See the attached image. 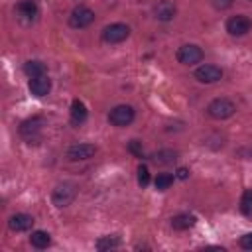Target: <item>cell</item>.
Listing matches in <instances>:
<instances>
[{"instance_id":"11","label":"cell","mask_w":252,"mask_h":252,"mask_svg":"<svg viewBox=\"0 0 252 252\" xmlns=\"http://www.w3.org/2000/svg\"><path fill=\"white\" fill-rule=\"evenodd\" d=\"M28 89H30V93H32L33 96L43 98V96H47V94H49V91H51V79H49L47 75L33 77V79H30Z\"/></svg>"},{"instance_id":"10","label":"cell","mask_w":252,"mask_h":252,"mask_svg":"<svg viewBox=\"0 0 252 252\" xmlns=\"http://www.w3.org/2000/svg\"><path fill=\"white\" fill-rule=\"evenodd\" d=\"M96 154V146L94 144H73L67 150V158L71 161H83V159H91Z\"/></svg>"},{"instance_id":"5","label":"cell","mask_w":252,"mask_h":252,"mask_svg":"<svg viewBox=\"0 0 252 252\" xmlns=\"http://www.w3.org/2000/svg\"><path fill=\"white\" fill-rule=\"evenodd\" d=\"M175 57H177V61H179L181 65H189V67H191V65L201 63L203 57H205V53H203V49H201L199 45H195V43H185V45H181V47L177 49Z\"/></svg>"},{"instance_id":"28","label":"cell","mask_w":252,"mask_h":252,"mask_svg":"<svg viewBox=\"0 0 252 252\" xmlns=\"http://www.w3.org/2000/svg\"><path fill=\"white\" fill-rule=\"evenodd\" d=\"M248 2H252V0H248Z\"/></svg>"},{"instance_id":"24","label":"cell","mask_w":252,"mask_h":252,"mask_svg":"<svg viewBox=\"0 0 252 252\" xmlns=\"http://www.w3.org/2000/svg\"><path fill=\"white\" fill-rule=\"evenodd\" d=\"M128 152L132 156H136V158H144V146H142V142L140 140H130L128 142Z\"/></svg>"},{"instance_id":"27","label":"cell","mask_w":252,"mask_h":252,"mask_svg":"<svg viewBox=\"0 0 252 252\" xmlns=\"http://www.w3.org/2000/svg\"><path fill=\"white\" fill-rule=\"evenodd\" d=\"M175 177H177V179H187V177H189V169H187V167H179V169L175 171Z\"/></svg>"},{"instance_id":"1","label":"cell","mask_w":252,"mask_h":252,"mask_svg":"<svg viewBox=\"0 0 252 252\" xmlns=\"http://www.w3.org/2000/svg\"><path fill=\"white\" fill-rule=\"evenodd\" d=\"M236 112V104L230 100V98H224V96H219V98H213L207 106V114L215 120H226L230 118L232 114Z\"/></svg>"},{"instance_id":"18","label":"cell","mask_w":252,"mask_h":252,"mask_svg":"<svg viewBox=\"0 0 252 252\" xmlns=\"http://www.w3.org/2000/svg\"><path fill=\"white\" fill-rule=\"evenodd\" d=\"M24 73L33 79V77H41V75H47V67L43 61H37V59H30L24 63Z\"/></svg>"},{"instance_id":"7","label":"cell","mask_w":252,"mask_h":252,"mask_svg":"<svg viewBox=\"0 0 252 252\" xmlns=\"http://www.w3.org/2000/svg\"><path fill=\"white\" fill-rule=\"evenodd\" d=\"M128 35H130V28L126 24H122V22L108 24L102 30V41H106V43H122Z\"/></svg>"},{"instance_id":"15","label":"cell","mask_w":252,"mask_h":252,"mask_svg":"<svg viewBox=\"0 0 252 252\" xmlns=\"http://www.w3.org/2000/svg\"><path fill=\"white\" fill-rule=\"evenodd\" d=\"M14 10H16V14H18L20 18H26V20H33V18L37 16V12H39L35 0H20V2L14 6Z\"/></svg>"},{"instance_id":"14","label":"cell","mask_w":252,"mask_h":252,"mask_svg":"<svg viewBox=\"0 0 252 252\" xmlns=\"http://www.w3.org/2000/svg\"><path fill=\"white\" fill-rule=\"evenodd\" d=\"M177 158H179V152H177V150H171V148L158 150V152H154V154L150 156V159H152L154 163H159V165H171V163L177 161Z\"/></svg>"},{"instance_id":"19","label":"cell","mask_w":252,"mask_h":252,"mask_svg":"<svg viewBox=\"0 0 252 252\" xmlns=\"http://www.w3.org/2000/svg\"><path fill=\"white\" fill-rule=\"evenodd\" d=\"M30 244H32L33 248H37V250H43V248H47V246L51 244V234L45 232V230H32V234H30Z\"/></svg>"},{"instance_id":"3","label":"cell","mask_w":252,"mask_h":252,"mask_svg":"<svg viewBox=\"0 0 252 252\" xmlns=\"http://www.w3.org/2000/svg\"><path fill=\"white\" fill-rule=\"evenodd\" d=\"M134 118H136V110L130 104H118L108 112V122L118 128L130 126L134 122Z\"/></svg>"},{"instance_id":"12","label":"cell","mask_w":252,"mask_h":252,"mask_svg":"<svg viewBox=\"0 0 252 252\" xmlns=\"http://www.w3.org/2000/svg\"><path fill=\"white\" fill-rule=\"evenodd\" d=\"M154 16L159 22H171L177 16V6L171 0H161L154 6Z\"/></svg>"},{"instance_id":"17","label":"cell","mask_w":252,"mask_h":252,"mask_svg":"<svg viewBox=\"0 0 252 252\" xmlns=\"http://www.w3.org/2000/svg\"><path fill=\"white\" fill-rule=\"evenodd\" d=\"M197 217L189 215V213H179L175 217H171V228L173 230H189L191 226H195Z\"/></svg>"},{"instance_id":"13","label":"cell","mask_w":252,"mask_h":252,"mask_svg":"<svg viewBox=\"0 0 252 252\" xmlns=\"http://www.w3.org/2000/svg\"><path fill=\"white\" fill-rule=\"evenodd\" d=\"M8 226L14 232H28L33 226V217L28 213H16L8 219Z\"/></svg>"},{"instance_id":"9","label":"cell","mask_w":252,"mask_h":252,"mask_svg":"<svg viewBox=\"0 0 252 252\" xmlns=\"http://www.w3.org/2000/svg\"><path fill=\"white\" fill-rule=\"evenodd\" d=\"M195 79L199 83H205V85L217 83V81L222 79V69L217 67V65H211V63H203L195 69Z\"/></svg>"},{"instance_id":"22","label":"cell","mask_w":252,"mask_h":252,"mask_svg":"<svg viewBox=\"0 0 252 252\" xmlns=\"http://www.w3.org/2000/svg\"><path fill=\"white\" fill-rule=\"evenodd\" d=\"M240 213L244 217H252V189H246L240 197Z\"/></svg>"},{"instance_id":"4","label":"cell","mask_w":252,"mask_h":252,"mask_svg":"<svg viewBox=\"0 0 252 252\" xmlns=\"http://www.w3.org/2000/svg\"><path fill=\"white\" fill-rule=\"evenodd\" d=\"M93 22H94V12H93L89 6L79 4V6H75V8L71 10V14H69V26L75 28V30H83V28L91 26Z\"/></svg>"},{"instance_id":"21","label":"cell","mask_w":252,"mask_h":252,"mask_svg":"<svg viewBox=\"0 0 252 252\" xmlns=\"http://www.w3.org/2000/svg\"><path fill=\"white\" fill-rule=\"evenodd\" d=\"M173 179H175V175H171V173H158V177L154 179V185L158 191H165L173 185Z\"/></svg>"},{"instance_id":"8","label":"cell","mask_w":252,"mask_h":252,"mask_svg":"<svg viewBox=\"0 0 252 252\" xmlns=\"http://www.w3.org/2000/svg\"><path fill=\"white\" fill-rule=\"evenodd\" d=\"M250 30H252V22H250V18L244 16V14H236V16H230V18L226 20V32H228L230 35H234V37H242V35H246Z\"/></svg>"},{"instance_id":"2","label":"cell","mask_w":252,"mask_h":252,"mask_svg":"<svg viewBox=\"0 0 252 252\" xmlns=\"http://www.w3.org/2000/svg\"><path fill=\"white\" fill-rule=\"evenodd\" d=\"M75 197H77V185L71 183V181L59 183V185L53 189V193H51V201H53V205L59 207V209L69 207V205L75 201Z\"/></svg>"},{"instance_id":"6","label":"cell","mask_w":252,"mask_h":252,"mask_svg":"<svg viewBox=\"0 0 252 252\" xmlns=\"http://www.w3.org/2000/svg\"><path fill=\"white\" fill-rule=\"evenodd\" d=\"M41 128H43V118L33 116L22 122L20 126V134L28 144H37V140L41 138Z\"/></svg>"},{"instance_id":"16","label":"cell","mask_w":252,"mask_h":252,"mask_svg":"<svg viewBox=\"0 0 252 252\" xmlns=\"http://www.w3.org/2000/svg\"><path fill=\"white\" fill-rule=\"evenodd\" d=\"M69 114H71V122H73L75 126H79V124H83V122L87 120V116H89V110H87V106H85V102H83V100H79V98H73Z\"/></svg>"},{"instance_id":"23","label":"cell","mask_w":252,"mask_h":252,"mask_svg":"<svg viewBox=\"0 0 252 252\" xmlns=\"http://www.w3.org/2000/svg\"><path fill=\"white\" fill-rule=\"evenodd\" d=\"M138 183H140V187H148L150 185V169L144 163L138 165Z\"/></svg>"},{"instance_id":"25","label":"cell","mask_w":252,"mask_h":252,"mask_svg":"<svg viewBox=\"0 0 252 252\" xmlns=\"http://www.w3.org/2000/svg\"><path fill=\"white\" fill-rule=\"evenodd\" d=\"M238 244H240V248H244V250H252V232L242 234L240 240H238Z\"/></svg>"},{"instance_id":"20","label":"cell","mask_w":252,"mask_h":252,"mask_svg":"<svg viewBox=\"0 0 252 252\" xmlns=\"http://www.w3.org/2000/svg\"><path fill=\"white\" fill-rule=\"evenodd\" d=\"M120 236L116 234H106V236H100L96 242H94V248L98 252H106V250H112V248H118L120 246Z\"/></svg>"},{"instance_id":"26","label":"cell","mask_w":252,"mask_h":252,"mask_svg":"<svg viewBox=\"0 0 252 252\" xmlns=\"http://www.w3.org/2000/svg\"><path fill=\"white\" fill-rule=\"evenodd\" d=\"M211 4L217 8V10H226L232 6V0H211Z\"/></svg>"}]
</instances>
